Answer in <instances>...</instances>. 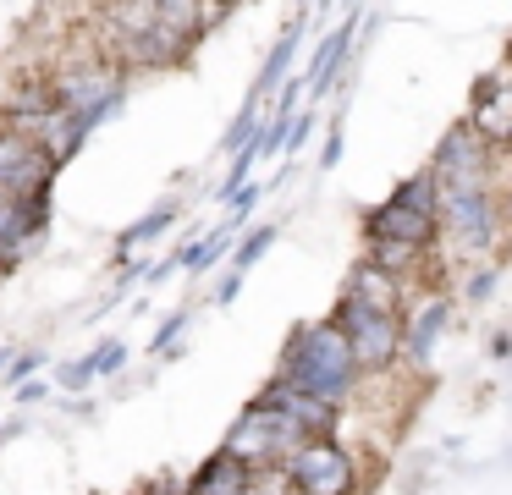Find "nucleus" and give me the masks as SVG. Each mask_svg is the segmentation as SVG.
Instances as JSON below:
<instances>
[{"mask_svg": "<svg viewBox=\"0 0 512 495\" xmlns=\"http://www.w3.org/2000/svg\"><path fill=\"white\" fill-rule=\"evenodd\" d=\"M347 44H353V28H336L331 39L320 44V55H314V77H309V88H325L336 77V66L347 61Z\"/></svg>", "mask_w": 512, "mask_h": 495, "instance_id": "dca6fc26", "label": "nucleus"}, {"mask_svg": "<svg viewBox=\"0 0 512 495\" xmlns=\"http://www.w3.org/2000/svg\"><path fill=\"white\" fill-rule=\"evenodd\" d=\"M50 396V380H28V385H17V402H45Z\"/></svg>", "mask_w": 512, "mask_h": 495, "instance_id": "b1692460", "label": "nucleus"}, {"mask_svg": "<svg viewBox=\"0 0 512 495\" xmlns=\"http://www.w3.org/2000/svg\"><path fill=\"white\" fill-rule=\"evenodd\" d=\"M6 270H12V259H6V253H0V275H6Z\"/></svg>", "mask_w": 512, "mask_h": 495, "instance_id": "7c9ffc66", "label": "nucleus"}, {"mask_svg": "<svg viewBox=\"0 0 512 495\" xmlns=\"http://www.w3.org/2000/svg\"><path fill=\"white\" fill-rule=\"evenodd\" d=\"M226 6H232V0H204V11H210V22H215V17H221V11H226Z\"/></svg>", "mask_w": 512, "mask_h": 495, "instance_id": "cd10ccee", "label": "nucleus"}, {"mask_svg": "<svg viewBox=\"0 0 512 495\" xmlns=\"http://www.w3.org/2000/svg\"><path fill=\"white\" fill-rule=\"evenodd\" d=\"M182 484H188V495H254V468L232 451H210Z\"/></svg>", "mask_w": 512, "mask_h": 495, "instance_id": "f8f14e48", "label": "nucleus"}, {"mask_svg": "<svg viewBox=\"0 0 512 495\" xmlns=\"http://www.w3.org/2000/svg\"><path fill=\"white\" fill-rule=\"evenodd\" d=\"M446 319H452V303L435 292H424L419 303L402 308V363L408 369H430L435 347H441L446 336Z\"/></svg>", "mask_w": 512, "mask_h": 495, "instance_id": "9b49d317", "label": "nucleus"}, {"mask_svg": "<svg viewBox=\"0 0 512 495\" xmlns=\"http://www.w3.org/2000/svg\"><path fill=\"white\" fill-rule=\"evenodd\" d=\"M182 325H188V314H171V319H166V325H160V330H155V352H166V347H171V341H177V336H182Z\"/></svg>", "mask_w": 512, "mask_h": 495, "instance_id": "5701e85b", "label": "nucleus"}, {"mask_svg": "<svg viewBox=\"0 0 512 495\" xmlns=\"http://www.w3.org/2000/svg\"><path fill=\"white\" fill-rule=\"evenodd\" d=\"M270 242H276V226H254V237H248V242H237V253H232V259H237V275H243L248 264H259V259H265V248H270Z\"/></svg>", "mask_w": 512, "mask_h": 495, "instance_id": "aec40b11", "label": "nucleus"}, {"mask_svg": "<svg viewBox=\"0 0 512 495\" xmlns=\"http://www.w3.org/2000/svg\"><path fill=\"white\" fill-rule=\"evenodd\" d=\"M501 215H507V226H512V193H507V198H501Z\"/></svg>", "mask_w": 512, "mask_h": 495, "instance_id": "c85d7f7f", "label": "nucleus"}, {"mask_svg": "<svg viewBox=\"0 0 512 495\" xmlns=\"http://www.w3.org/2000/svg\"><path fill=\"white\" fill-rule=\"evenodd\" d=\"M39 369H45V352H12V363H6V385H28Z\"/></svg>", "mask_w": 512, "mask_h": 495, "instance_id": "412c9836", "label": "nucleus"}, {"mask_svg": "<svg viewBox=\"0 0 512 495\" xmlns=\"http://www.w3.org/2000/svg\"><path fill=\"white\" fill-rule=\"evenodd\" d=\"M468 127L485 143H512V77L507 72H490L485 83H479L474 121H468Z\"/></svg>", "mask_w": 512, "mask_h": 495, "instance_id": "ddd939ff", "label": "nucleus"}, {"mask_svg": "<svg viewBox=\"0 0 512 495\" xmlns=\"http://www.w3.org/2000/svg\"><path fill=\"white\" fill-rule=\"evenodd\" d=\"M281 468L292 479V495H358V457L336 435L303 440Z\"/></svg>", "mask_w": 512, "mask_h": 495, "instance_id": "39448f33", "label": "nucleus"}, {"mask_svg": "<svg viewBox=\"0 0 512 495\" xmlns=\"http://www.w3.org/2000/svg\"><path fill=\"white\" fill-rule=\"evenodd\" d=\"M94 380H100V369H94L89 352H83V358H67V363L56 369V385H61V391H89Z\"/></svg>", "mask_w": 512, "mask_h": 495, "instance_id": "6ab92c4d", "label": "nucleus"}, {"mask_svg": "<svg viewBox=\"0 0 512 495\" xmlns=\"http://www.w3.org/2000/svg\"><path fill=\"white\" fill-rule=\"evenodd\" d=\"M237 286H243V275H226V281H221V292H215V303H232V297H237Z\"/></svg>", "mask_w": 512, "mask_h": 495, "instance_id": "a878e982", "label": "nucleus"}, {"mask_svg": "<svg viewBox=\"0 0 512 495\" xmlns=\"http://www.w3.org/2000/svg\"><path fill=\"white\" fill-rule=\"evenodd\" d=\"M50 226V193H0V253L23 259Z\"/></svg>", "mask_w": 512, "mask_h": 495, "instance_id": "9d476101", "label": "nucleus"}, {"mask_svg": "<svg viewBox=\"0 0 512 495\" xmlns=\"http://www.w3.org/2000/svg\"><path fill=\"white\" fill-rule=\"evenodd\" d=\"M331 325L347 336L364 380H380V374H391L402 363V314H386V308L358 303L353 292H342L331 308Z\"/></svg>", "mask_w": 512, "mask_h": 495, "instance_id": "7ed1b4c3", "label": "nucleus"}, {"mask_svg": "<svg viewBox=\"0 0 512 495\" xmlns=\"http://www.w3.org/2000/svg\"><path fill=\"white\" fill-rule=\"evenodd\" d=\"M364 259L375 264V270H386L391 281L413 286V281H419V270H424V259H430V248H419V242H369Z\"/></svg>", "mask_w": 512, "mask_h": 495, "instance_id": "2eb2a0df", "label": "nucleus"}, {"mask_svg": "<svg viewBox=\"0 0 512 495\" xmlns=\"http://www.w3.org/2000/svg\"><path fill=\"white\" fill-rule=\"evenodd\" d=\"M441 187H485L490 182V143L474 127H452L430 160Z\"/></svg>", "mask_w": 512, "mask_h": 495, "instance_id": "6e6552de", "label": "nucleus"}, {"mask_svg": "<svg viewBox=\"0 0 512 495\" xmlns=\"http://www.w3.org/2000/svg\"><path fill=\"white\" fill-rule=\"evenodd\" d=\"M435 215H441V182H435V171H419L380 209H369L364 231H369V242H419V248H430L441 237Z\"/></svg>", "mask_w": 512, "mask_h": 495, "instance_id": "20e7f679", "label": "nucleus"}, {"mask_svg": "<svg viewBox=\"0 0 512 495\" xmlns=\"http://www.w3.org/2000/svg\"><path fill=\"white\" fill-rule=\"evenodd\" d=\"M276 374L287 385H298V391L331 402V407H347L358 391H364V369H358L353 347H347V336L331 325V319H309V325L292 330L287 347H281Z\"/></svg>", "mask_w": 512, "mask_h": 495, "instance_id": "f257e3e1", "label": "nucleus"}, {"mask_svg": "<svg viewBox=\"0 0 512 495\" xmlns=\"http://www.w3.org/2000/svg\"><path fill=\"white\" fill-rule=\"evenodd\" d=\"M254 402L270 407V413H281L303 440H320V435H336V429H342V407H331V402H320V396L298 391V385H287L281 374H270V380L259 385Z\"/></svg>", "mask_w": 512, "mask_h": 495, "instance_id": "0eeeda50", "label": "nucleus"}, {"mask_svg": "<svg viewBox=\"0 0 512 495\" xmlns=\"http://www.w3.org/2000/svg\"><path fill=\"white\" fill-rule=\"evenodd\" d=\"M303 446V435L287 424L281 413H270V407L248 402L243 413L232 418V429H226L221 451H232V457H243L248 468H281V462L292 457V451Z\"/></svg>", "mask_w": 512, "mask_h": 495, "instance_id": "423d86ee", "label": "nucleus"}, {"mask_svg": "<svg viewBox=\"0 0 512 495\" xmlns=\"http://www.w3.org/2000/svg\"><path fill=\"white\" fill-rule=\"evenodd\" d=\"M171 220H177V209H171V204H160L155 215H144L138 226H127V237H122V253H133V248H144V242H155L160 231L171 226Z\"/></svg>", "mask_w": 512, "mask_h": 495, "instance_id": "f3484780", "label": "nucleus"}, {"mask_svg": "<svg viewBox=\"0 0 512 495\" xmlns=\"http://www.w3.org/2000/svg\"><path fill=\"white\" fill-rule=\"evenodd\" d=\"M144 495H188V484H149Z\"/></svg>", "mask_w": 512, "mask_h": 495, "instance_id": "bb28decb", "label": "nucleus"}, {"mask_svg": "<svg viewBox=\"0 0 512 495\" xmlns=\"http://www.w3.org/2000/svg\"><path fill=\"white\" fill-rule=\"evenodd\" d=\"M6 99H12V88H6V77H0V110H6Z\"/></svg>", "mask_w": 512, "mask_h": 495, "instance_id": "c756f323", "label": "nucleus"}, {"mask_svg": "<svg viewBox=\"0 0 512 495\" xmlns=\"http://www.w3.org/2000/svg\"><path fill=\"white\" fill-rule=\"evenodd\" d=\"M342 292H353L358 303H375V308H386V314H402L408 308V286L402 281H391L386 270H375V264H353V275H347V286Z\"/></svg>", "mask_w": 512, "mask_h": 495, "instance_id": "4468645a", "label": "nucleus"}, {"mask_svg": "<svg viewBox=\"0 0 512 495\" xmlns=\"http://www.w3.org/2000/svg\"><path fill=\"white\" fill-rule=\"evenodd\" d=\"M441 242L457 253V259H485L490 248L507 231V215H501V198L485 187H441Z\"/></svg>", "mask_w": 512, "mask_h": 495, "instance_id": "f03ea898", "label": "nucleus"}, {"mask_svg": "<svg viewBox=\"0 0 512 495\" xmlns=\"http://www.w3.org/2000/svg\"><path fill=\"white\" fill-rule=\"evenodd\" d=\"M56 160L28 132L0 127V193H50Z\"/></svg>", "mask_w": 512, "mask_h": 495, "instance_id": "1a4fd4ad", "label": "nucleus"}, {"mask_svg": "<svg viewBox=\"0 0 512 495\" xmlns=\"http://www.w3.org/2000/svg\"><path fill=\"white\" fill-rule=\"evenodd\" d=\"M89 358H94V369H100V380H105V374H122V363H127V341H100V347H94Z\"/></svg>", "mask_w": 512, "mask_h": 495, "instance_id": "4be33fe9", "label": "nucleus"}, {"mask_svg": "<svg viewBox=\"0 0 512 495\" xmlns=\"http://www.w3.org/2000/svg\"><path fill=\"white\" fill-rule=\"evenodd\" d=\"M490 286H496V270H479L474 281H468V297H485Z\"/></svg>", "mask_w": 512, "mask_h": 495, "instance_id": "393cba45", "label": "nucleus"}, {"mask_svg": "<svg viewBox=\"0 0 512 495\" xmlns=\"http://www.w3.org/2000/svg\"><path fill=\"white\" fill-rule=\"evenodd\" d=\"M226 248H232V226H221V231H210L204 242H193V248L182 253V264H188V270H210Z\"/></svg>", "mask_w": 512, "mask_h": 495, "instance_id": "a211bd4d", "label": "nucleus"}]
</instances>
